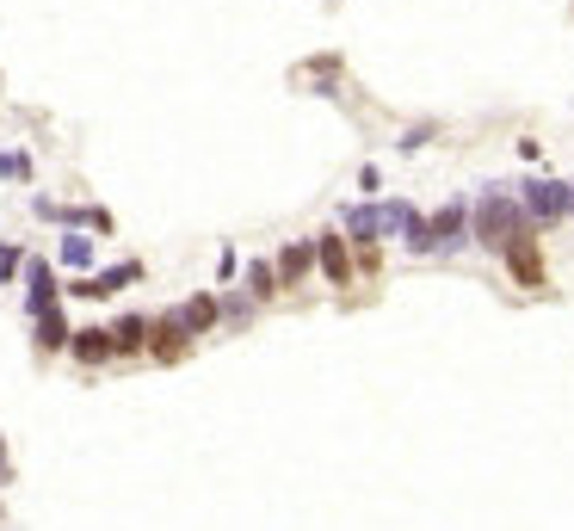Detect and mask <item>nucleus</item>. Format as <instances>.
<instances>
[{"instance_id": "nucleus-1", "label": "nucleus", "mask_w": 574, "mask_h": 531, "mask_svg": "<svg viewBox=\"0 0 574 531\" xmlns=\"http://www.w3.org/2000/svg\"><path fill=\"white\" fill-rule=\"evenodd\" d=\"M470 229H476V241H482V247L507 254V247L525 235V204H519V198H507L500 186H488V192L476 198V210H470Z\"/></svg>"}, {"instance_id": "nucleus-2", "label": "nucleus", "mask_w": 574, "mask_h": 531, "mask_svg": "<svg viewBox=\"0 0 574 531\" xmlns=\"http://www.w3.org/2000/svg\"><path fill=\"white\" fill-rule=\"evenodd\" d=\"M519 204L531 223H562L568 217V186L562 180H525L519 186Z\"/></svg>"}, {"instance_id": "nucleus-3", "label": "nucleus", "mask_w": 574, "mask_h": 531, "mask_svg": "<svg viewBox=\"0 0 574 531\" xmlns=\"http://www.w3.org/2000/svg\"><path fill=\"white\" fill-rule=\"evenodd\" d=\"M463 241H470V204L451 198L439 217H433V247H445V254H451V247H463Z\"/></svg>"}, {"instance_id": "nucleus-4", "label": "nucleus", "mask_w": 574, "mask_h": 531, "mask_svg": "<svg viewBox=\"0 0 574 531\" xmlns=\"http://www.w3.org/2000/svg\"><path fill=\"white\" fill-rule=\"evenodd\" d=\"M500 260H507V266L519 272V285H531V291L544 285V260H537V241H531V235H519V241H513V247H507Z\"/></svg>"}, {"instance_id": "nucleus-5", "label": "nucleus", "mask_w": 574, "mask_h": 531, "mask_svg": "<svg viewBox=\"0 0 574 531\" xmlns=\"http://www.w3.org/2000/svg\"><path fill=\"white\" fill-rule=\"evenodd\" d=\"M25 285H31V291H25V309H31V315H50V309H56V278H50L44 260L25 266Z\"/></svg>"}, {"instance_id": "nucleus-6", "label": "nucleus", "mask_w": 574, "mask_h": 531, "mask_svg": "<svg viewBox=\"0 0 574 531\" xmlns=\"http://www.w3.org/2000/svg\"><path fill=\"white\" fill-rule=\"evenodd\" d=\"M136 260H124V266H112V272H93V278H81V285H68L75 297H105V291H124V285H136Z\"/></svg>"}, {"instance_id": "nucleus-7", "label": "nucleus", "mask_w": 574, "mask_h": 531, "mask_svg": "<svg viewBox=\"0 0 574 531\" xmlns=\"http://www.w3.org/2000/svg\"><path fill=\"white\" fill-rule=\"evenodd\" d=\"M346 235H358V241H377V235H389L383 204H346Z\"/></svg>"}, {"instance_id": "nucleus-8", "label": "nucleus", "mask_w": 574, "mask_h": 531, "mask_svg": "<svg viewBox=\"0 0 574 531\" xmlns=\"http://www.w3.org/2000/svg\"><path fill=\"white\" fill-rule=\"evenodd\" d=\"M315 260H321V272H328L334 285H346V278H352V260H346V241H340V235H321Z\"/></svg>"}, {"instance_id": "nucleus-9", "label": "nucleus", "mask_w": 574, "mask_h": 531, "mask_svg": "<svg viewBox=\"0 0 574 531\" xmlns=\"http://www.w3.org/2000/svg\"><path fill=\"white\" fill-rule=\"evenodd\" d=\"M62 266H75V272H87V266H93V235H81V229H68V235H62Z\"/></svg>"}, {"instance_id": "nucleus-10", "label": "nucleus", "mask_w": 574, "mask_h": 531, "mask_svg": "<svg viewBox=\"0 0 574 531\" xmlns=\"http://www.w3.org/2000/svg\"><path fill=\"white\" fill-rule=\"evenodd\" d=\"M75 352H81V365H99L105 352H112V328H105V334H99V328H81V334H75Z\"/></svg>"}, {"instance_id": "nucleus-11", "label": "nucleus", "mask_w": 574, "mask_h": 531, "mask_svg": "<svg viewBox=\"0 0 574 531\" xmlns=\"http://www.w3.org/2000/svg\"><path fill=\"white\" fill-rule=\"evenodd\" d=\"M303 272H309V247H303V241H291V247L278 254V285H297Z\"/></svg>"}, {"instance_id": "nucleus-12", "label": "nucleus", "mask_w": 574, "mask_h": 531, "mask_svg": "<svg viewBox=\"0 0 574 531\" xmlns=\"http://www.w3.org/2000/svg\"><path fill=\"white\" fill-rule=\"evenodd\" d=\"M247 291L272 297V291H278V266H272V260H254V266H247Z\"/></svg>"}, {"instance_id": "nucleus-13", "label": "nucleus", "mask_w": 574, "mask_h": 531, "mask_svg": "<svg viewBox=\"0 0 574 531\" xmlns=\"http://www.w3.org/2000/svg\"><path fill=\"white\" fill-rule=\"evenodd\" d=\"M142 340H149V322H142V315H124V322L112 328V346H124V352L142 346Z\"/></svg>"}, {"instance_id": "nucleus-14", "label": "nucleus", "mask_w": 574, "mask_h": 531, "mask_svg": "<svg viewBox=\"0 0 574 531\" xmlns=\"http://www.w3.org/2000/svg\"><path fill=\"white\" fill-rule=\"evenodd\" d=\"M38 346H75V340H68V322H62L56 309H50V315H38Z\"/></svg>"}, {"instance_id": "nucleus-15", "label": "nucleus", "mask_w": 574, "mask_h": 531, "mask_svg": "<svg viewBox=\"0 0 574 531\" xmlns=\"http://www.w3.org/2000/svg\"><path fill=\"white\" fill-rule=\"evenodd\" d=\"M13 272H19V247H7V241H0V285H7Z\"/></svg>"}, {"instance_id": "nucleus-16", "label": "nucleus", "mask_w": 574, "mask_h": 531, "mask_svg": "<svg viewBox=\"0 0 574 531\" xmlns=\"http://www.w3.org/2000/svg\"><path fill=\"white\" fill-rule=\"evenodd\" d=\"M0 173H7V180H25V155H0Z\"/></svg>"}, {"instance_id": "nucleus-17", "label": "nucleus", "mask_w": 574, "mask_h": 531, "mask_svg": "<svg viewBox=\"0 0 574 531\" xmlns=\"http://www.w3.org/2000/svg\"><path fill=\"white\" fill-rule=\"evenodd\" d=\"M0 482H7V445H0Z\"/></svg>"}, {"instance_id": "nucleus-18", "label": "nucleus", "mask_w": 574, "mask_h": 531, "mask_svg": "<svg viewBox=\"0 0 574 531\" xmlns=\"http://www.w3.org/2000/svg\"><path fill=\"white\" fill-rule=\"evenodd\" d=\"M568 217H574V186H568Z\"/></svg>"}]
</instances>
